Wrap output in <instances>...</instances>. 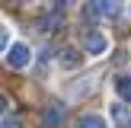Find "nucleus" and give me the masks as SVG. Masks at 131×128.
<instances>
[{"label":"nucleus","instance_id":"obj_1","mask_svg":"<svg viewBox=\"0 0 131 128\" xmlns=\"http://www.w3.org/2000/svg\"><path fill=\"white\" fill-rule=\"evenodd\" d=\"M29 61H32V51H29V45H26V42L10 45V51H6V64H10L13 70H26V67H29Z\"/></svg>","mask_w":131,"mask_h":128},{"label":"nucleus","instance_id":"obj_2","mask_svg":"<svg viewBox=\"0 0 131 128\" xmlns=\"http://www.w3.org/2000/svg\"><path fill=\"white\" fill-rule=\"evenodd\" d=\"M90 10L96 13V16H106V19H118L122 10H125V3L122 0H93V6Z\"/></svg>","mask_w":131,"mask_h":128},{"label":"nucleus","instance_id":"obj_3","mask_svg":"<svg viewBox=\"0 0 131 128\" xmlns=\"http://www.w3.org/2000/svg\"><path fill=\"white\" fill-rule=\"evenodd\" d=\"M83 48H86V55H106V48H109V38L102 35V32H86L83 35Z\"/></svg>","mask_w":131,"mask_h":128},{"label":"nucleus","instance_id":"obj_4","mask_svg":"<svg viewBox=\"0 0 131 128\" xmlns=\"http://www.w3.org/2000/svg\"><path fill=\"white\" fill-rule=\"evenodd\" d=\"M42 122H45L48 128H61V125H64V106H58V102L48 106V109L42 112Z\"/></svg>","mask_w":131,"mask_h":128},{"label":"nucleus","instance_id":"obj_5","mask_svg":"<svg viewBox=\"0 0 131 128\" xmlns=\"http://www.w3.org/2000/svg\"><path fill=\"white\" fill-rule=\"evenodd\" d=\"M115 93L125 102H131V77H118V80H115Z\"/></svg>","mask_w":131,"mask_h":128},{"label":"nucleus","instance_id":"obj_6","mask_svg":"<svg viewBox=\"0 0 131 128\" xmlns=\"http://www.w3.org/2000/svg\"><path fill=\"white\" fill-rule=\"evenodd\" d=\"M80 128H106V119H102V115H83Z\"/></svg>","mask_w":131,"mask_h":128},{"label":"nucleus","instance_id":"obj_7","mask_svg":"<svg viewBox=\"0 0 131 128\" xmlns=\"http://www.w3.org/2000/svg\"><path fill=\"white\" fill-rule=\"evenodd\" d=\"M109 112H112V119L118 122V125H131V119H128V112H125V106H118V102H115V106L109 109Z\"/></svg>","mask_w":131,"mask_h":128},{"label":"nucleus","instance_id":"obj_8","mask_svg":"<svg viewBox=\"0 0 131 128\" xmlns=\"http://www.w3.org/2000/svg\"><path fill=\"white\" fill-rule=\"evenodd\" d=\"M61 23H64V19L58 16V13H48V16H42V29H45V32L58 29V26H61Z\"/></svg>","mask_w":131,"mask_h":128},{"label":"nucleus","instance_id":"obj_9","mask_svg":"<svg viewBox=\"0 0 131 128\" xmlns=\"http://www.w3.org/2000/svg\"><path fill=\"white\" fill-rule=\"evenodd\" d=\"M61 64H64V67H77V64H80V55H77V51H64Z\"/></svg>","mask_w":131,"mask_h":128},{"label":"nucleus","instance_id":"obj_10","mask_svg":"<svg viewBox=\"0 0 131 128\" xmlns=\"http://www.w3.org/2000/svg\"><path fill=\"white\" fill-rule=\"evenodd\" d=\"M0 128H23V122H19L16 115H10V119H3V122H0Z\"/></svg>","mask_w":131,"mask_h":128},{"label":"nucleus","instance_id":"obj_11","mask_svg":"<svg viewBox=\"0 0 131 128\" xmlns=\"http://www.w3.org/2000/svg\"><path fill=\"white\" fill-rule=\"evenodd\" d=\"M10 45V32H6V26H0V51Z\"/></svg>","mask_w":131,"mask_h":128},{"label":"nucleus","instance_id":"obj_12","mask_svg":"<svg viewBox=\"0 0 131 128\" xmlns=\"http://www.w3.org/2000/svg\"><path fill=\"white\" fill-rule=\"evenodd\" d=\"M3 109H6V99H3V96H0V115H3Z\"/></svg>","mask_w":131,"mask_h":128},{"label":"nucleus","instance_id":"obj_13","mask_svg":"<svg viewBox=\"0 0 131 128\" xmlns=\"http://www.w3.org/2000/svg\"><path fill=\"white\" fill-rule=\"evenodd\" d=\"M19 3H32V0H19Z\"/></svg>","mask_w":131,"mask_h":128},{"label":"nucleus","instance_id":"obj_14","mask_svg":"<svg viewBox=\"0 0 131 128\" xmlns=\"http://www.w3.org/2000/svg\"><path fill=\"white\" fill-rule=\"evenodd\" d=\"M61 3H70V0H61Z\"/></svg>","mask_w":131,"mask_h":128}]
</instances>
